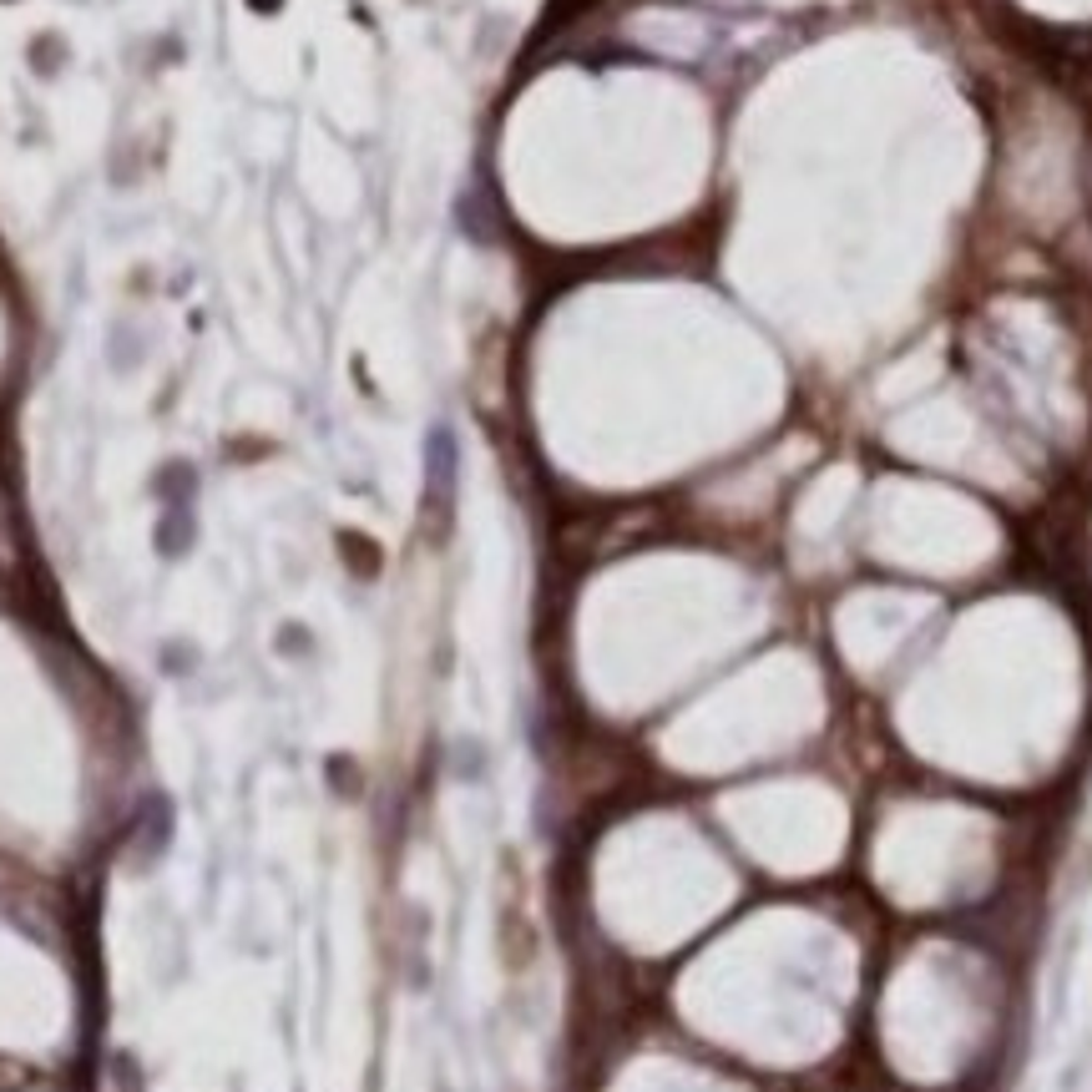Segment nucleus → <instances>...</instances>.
<instances>
[{"instance_id": "f257e3e1", "label": "nucleus", "mask_w": 1092, "mask_h": 1092, "mask_svg": "<svg viewBox=\"0 0 1092 1092\" xmlns=\"http://www.w3.org/2000/svg\"><path fill=\"white\" fill-rule=\"evenodd\" d=\"M259 5H278V0H259Z\"/></svg>"}]
</instances>
